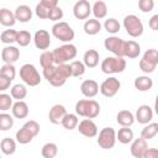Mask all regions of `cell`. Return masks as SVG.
<instances>
[{
    "instance_id": "1",
    "label": "cell",
    "mask_w": 158,
    "mask_h": 158,
    "mask_svg": "<svg viewBox=\"0 0 158 158\" xmlns=\"http://www.w3.org/2000/svg\"><path fill=\"white\" fill-rule=\"evenodd\" d=\"M43 77L52 86L59 88L65 84V81L69 79V77H72L70 67L68 63L58 64V65L53 64L51 67L43 68Z\"/></svg>"
},
{
    "instance_id": "2",
    "label": "cell",
    "mask_w": 158,
    "mask_h": 158,
    "mask_svg": "<svg viewBox=\"0 0 158 158\" xmlns=\"http://www.w3.org/2000/svg\"><path fill=\"white\" fill-rule=\"evenodd\" d=\"M75 115L85 118H95L100 114V104L93 99H81L75 104Z\"/></svg>"
},
{
    "instance_id": "3",
    "label": "cell",
    "mask_w": 158,
    "mask_h": 158,
    "mask_svg": "<svg viewBox=\"0 0 158 158\" xmlns=\"http://www.w3.org/2000/svg\"><path fill=\"white\" fill-rule=\"evenodd\" d=\"M78 49L73 43H64L52 51L54 64H65L67 62H72L77 57Z\"/></svg>"
},
{
    "instance_id": "4",
    "label": "cell",
    "mask_w": 158,
    "mask_h": 158,
    "mask_svg": "<svg viewBox=\"0 0 158 158\" xmlns=\"http://www.w3.org/2000/svg\"><path fill=\"white\" fill-rule=\"evenodd\" d=\"M126 59L122 57H106L102 62H101V72L111 75V74H117V73H122L126 69Z\"/></svg>"
},
{
    "instance_id": "5",
    "label": "cell",
    "mask_w": 158,
    "mask_h": 158,
    "mask_svg": "<svg viewBox=\"0 0 158 158\" xmlns=\"http://www.w3.org/2000/svg\"><path fill=\"white\" fill-rule=\"evenodd\" d=\"M123 28L126 30L127 35L133 37V38H137L139 36H142L143 31H144V27H143V23L141 21V19L133 14H130V15H126L123 17Z\"/></svg>"
},
{
    "instance_id": "6",
    "label": "cell",
    "mask_w": 158,
    "mask_h": 158,
    "mask_svg": "<svg viewBox=\"0 0 158 158\" xmlns=\"http://www.w3.org/2000/svg\"><path fill=\"white\" fill-rule=\"evenodd\" d=\"M52 35L64 42V43H70L73 40H74V36H75V32L74 30L72 28V26L65 22V21H59V22H56L53 26H52Z\"/></svg>"
},
{
    "instance_id": "7",
    "label": "cell",
    "mask_w": 158,
    "mask_h": 158,
    "mask_svg": "<svg viewBox=\"0 0 158 158\" xmlns=\"http://www.w3.org/2000/svg\"><path fill=\"white\" fill-rule=\"evenodd\" d=\"M20 78L28 86H37L42 80L37 68L31 63H26V64L21 65V68H20Z\"/></svg>"
},
{
    "instance_id": "8",
    "label": "cell",
    "mask_w": 158,
    "mask_h": 158,
    "mask_svg": "<svg viewBox=\"0 0 158 158\" xmlns=\"http://www.w3.org/2000/svg\"><path fill=\"white\" fill-rule=\"evenodd\" d=\"M157 64H158V51L154 48H151L143 53L142 58L139 59L138 67L143 73L149 74L156 70Z\"/></svg>"
},
{
    "instance_id": "9",
    "label": "cell",
    "mask_w": 158,
    "mask_h": 158,
    "mask_svg": "<svg viewBox=\"0 0 158 158\" xmlns=\"http://www.w3.org/2000/svg\"><path fill=\"white\" fill-rule=\"evenodd\" d=\"M98 136V144L102 149H111L116 143V131L112 127H104Z\"/></svg>"
},
{
    "instance_id": "10",
    "label": "cell",
    "mask_w": 158,
    "mask_h": 158,
    "mask_svg": "<svg viewBox=\"0 0 158 158\" xmlns=\"http://www.w3.org/2000/svg\"><path fill=\"white\" fill-rule=\"evenodd\" d=\"M120 88H121V81L116 77H109L100 84L99 91L106 98H112L118 93Z\"/></svg>"
},
{
    "instance_id": "11",
    "label": "cell",
    "mask_w": 158,
    "mask_h": 158,
    "mask_svg": "<svg viewBox=\"0 0 158 158\" xmlns=\"http://www.w3.org/2000/svg\"><path fill=\"white\" fill-rule=\"evenodd\" d=\"M104 47L109 52H111L115 57H122L123 58V47L125 41L117 36H109L104 41Z\"/></svg>"
},
{
    "instance_id": "12",
    "label": "cell",
    "mask_w": 158,
    "mask_h": 158,
    "mask_svg": "<svg viewBox=\"0 0 158 158\" xmlns=\"http://www.w3.org/2000/svg\"><path fill=\"white\" fill-rule=\"evenodd\" d=\"M91 14V4L88 0H79L73 6V15L78 20H86Z\"/></svg>"
},
{
    "instance_id": "13",
    "label": "cell",
    "mask_w": 158,
    "mask_h": 158,
    "mask_svg": "<svg viewBox=\"0 0 158 158\" xmlns=\"http://www.w3.org/2000/svg\"><path fill=\"white\" fill-rule=\"evenodd\" d=\"M32 41L36 46V48L41 51H47L51 46V36L47 30H37L32 37Z\"/></svg>"
},
{
    "instance_id": "14",
    "label": "cell",
    "mask_w": 158,
    "mask_h": 158,
    "mask_svg": "<svg viewBox=\"0 0 158 158\" xmlns=\"http://www.w3.org/2000/svg\"><path fill=\"white\" fill-rule=\"evenodd\" d=\"M77 128H78V131H79L80 135H83V136H85V137H88V138H93V137H95V136L98 135V126H96V123H95L93 120H90V118H84V120H81V121L78 123Z\"/></svg>"
},
{
    "instance_id": "15",
    "label": "cell",
    "mask_w": 158,
    "mask_h": 158,
    "mask_svg": "<svg viewBox=\"0 0 158 158\" xmlns=\"http://www.w3.org/2000/svg\"><path fill=\"white\" fill-rule=\"evenodd\" d=\"M153 118V110L149 105H139L135 114V121L142 125H147L152 122Z\"/></svg>"
},
{
    "instance_id": "16",
    "label": "cell",
    "mask_w": 158,
    "mask_h": 158,
    "mask_svg": "<svg viewBox=\"0 0 158 158\" xmlns=\"http://www.w3.org/2000/svg\"><path fill=\"white\" fill-rule=\"evenodd\" d=\"M20 58V49L12 44L6 46L1 51V59L5 64H14Z\"/></svg>"
},
{
    "instance_id": "17",
    "label": "cell",
    "mask_w": 158,
    "mask_h": 158,
    "mask_svg": "<svg viewBox=\"0 0 158 158\" xmlns=\"http://www.w3.org/2000/svg\"><path fill=\"white\" fill-rule=\"evenodd\" d=\"M65 115H67V109L62 104H56L51 107L48 112V120L53 125H59Z\"/></svg>"
},
{
    "instance_id": "18",
    "label": "cell",
    "mask_w": 158,
    "mask_h": 158,
    "mask_svg": "<svg viewBox=\"0 0 158 158\" xmlns=\"http://www.w3.org/2000/svg\"><path fill=\"white\" fill-rule=\"evenodd\" d=\"M148 148V143L147 141H144L143 138H133V141L131 142V147H130V152L135 158H142L144 152Z\"/></svg>"
},
{
    "instance_id": "19",
    "label": "cell",
    "mask_w": 158,
    "mask_h": 158,
    "mask_svg": "<svg viewBox=\"0 0 158 158\" xmlns=\"http://www.w3.org/2000/svg\"><path fill=\"white\" fill-rule=\"evenodd\" d=\"M80 91L85 98H94L99 93V84L94 79H86L80 84Z\"/></svg>"
},
{
    "instance_id": "20",
    "label": "cell",
    "mask_w": 158,
    "mask_h": 158,
    "mask_svg": "<svg viewBox=\"0 0 158 158\" xmlns=\"http://www.w3.org/2000/svg\"><path fill=\"white\" fill-rule=\"evenodd\" d=\"M141 54V44L133 40L125 41L123 47V57H127L130 59H135Z\"/></svg>"
},
{
    "instance_id": "21",
    "label": "cell",
    "mask_w": 158,
    "mask_h": 158,
    "mask_svg": "<svg viewBox=\"0 0 158 158\" xmlns=\"http://www.w3.org/2000/svg\"><path fill=\"white\" fill-rule=\"evenodd\" d=\"M14 15H15L16 21H20V22H23V23H25V22L31 21L33 14H32V10H31V7H30L28 5L22 4V5H19V6L16 7Z\"/></svg>"
},
{
    "instance_id": "22",
    "label": "cell",
    "mask_w": 158,
    "mask_h": 158,
    "mask_svg": "<svg viewBox=\"0 0 158 158\" xmlns=\"http://www.w3.org/2000/svg\"><path fill=\"white\" fill-rule=\"evenodd\" d=\"M11 112H12V117L15 118H26L28 116L30 109L28 105L23 100H21V101H15L12 104Z\"/></svg>"
},
{
    "instance_id": "23",
    "label": "cell",
    "mask_w": 158,
    "mask_h": 158,
    "mask_svg": "<svg viewBox=\"0 0 158 158\" xmlns=\"http://www.w3.org/2000/svg\"><path fill=\"white\" fill-rule=\"evenodd\" d=\"M100 54L96 49H88L83 56V64L85 68H95L99 64Z\"/></svg>"
},
{
    "instance_id": "24",
    "label": "cell",
    "mask_w": 158,
    "mask_h": 158,
    "mask_svg": "<svg viewBox=\"0 0 158 158\" xmlns=\"http://www.w3.org/2000/svg\"><path fill=\"white\" fill-rule=\"evenodd\" d=\"M116 121L121 127H130L135 122V115L130 110H121L116 115Z\"/></svg>"
},
{
    "instance_id": "25",
    "label": "cell",
    "mask_w": 158,
    "mask_h": 158,
    "mask_svg": "<svg viewBox=\"0 0 158 158\" xmlns=\"http://www.w3.org/2000/svg\"><path fill=\"white\" fill-rule=\"evenodd\" d=\"M133 85L138 91H149L153 86V80L148 75H139L135 79Z\"/></svg>"
},
{
    "instance_id": "26",
    "label": "cell",
    "mask_w": 158,
    "mask_h": 158,
    "mask_svg": "<svg viewBox=\"0 0 158 158\" xmlns=\"http://www.w3.org/2000/svg\"><path fill=\"white\" fill-rule=\"evenodd\" d=\"M101 23L99 20L96 19H89L84 22V26H83V30L86 35L89 36H94V35H98L100 31H101Z\"/></svg>"
},
{
    "instance_id": "27",
    "label": "cell",
    "mask_w": 158,
    "mask_h": 158,
    "mask_svg": "<svg viewBox=\"0 0 158 158\" xmlns=\"http://www.w3.org/2000/svg\"><path fill=\"white\" fill-rule=\"evenodd\" d=\"M0 23L5 27H9V28L12 27L16 23V19H15L14 12L6 7L0 9Z\"/></svg>"
},
{
    "instance_id": "28",
    "label": "cell",
    "mask_w": 158,
    "mask_h": 158,
    "mask_svg": "<svg viewBox=\"0 0 158 158\" xmlns=\"http://www.w3.org/2000/svg\"><path fill=\"white\" fill-rule=\"evenodd\" d=\"M91 14L94 15V19H96L99 21L101 19L106 17V15H107V6H106V4L104 1H101V0L95 1L91 5Z\"/></svg>"
},
{
    "instance_id": "29",
    "label": "cell",
    "mask_w": 158,
    "mask_h": 158,
    "mask_svg": "<svg viewBox=\"0 0 158 158\" xmlns=\"http://www.w3.org/2000/svg\"><path fill=\"white\" fill-rule=\"evenodd\" d=\"M133 131L130 127H121L116 132V141H118L122 144H128L133 141Z\"/></svg>"
},
{
    "instance_id": "30",
    "label": "cell",
    "mask_w": 158,
    "mask_h": 158,
    "mask_svg": "<svg viewBox=\"0 0 158 158\" xmlns=\"http://www.w3.org/2000/svg\"><path fill=\"white\" fill-rule=\"evenodd\" d=\"M157 133H158V123L157 122H149L142 128L141 138H143L144 141H149V139L154 138Z\"/></svg>"
},
{
    "instance_id": "31",
    "label": "cell",
    "mask_w": 158,
    "mask_h": 158,
    "mask_svg": "<svg viewBox=\"0 0 158 158\" xmlns=\"http://www.w3.org/2000/svg\"><path fill=\"white\" fill-rule=\"evenodd\" d=\"M0 151L6 156L14 154L16 152V141L14 138H10V137L2 138L0 142Z\"/></svg>"
},
{
    "instance_id": "32",
    "label": "cell",
    "mask_w": 158,
    "mask_h": 158,
    "mask_svg": "<svg viewBox=\"0 0 158 158\" xmlns=\"http://www.w3.org/2000/svg\"><path fill=\"white\" fill-rule=\"evenodd\" d=\"M10 95H11L12 100H14V99H15L16 101L23 100V99L26 98V95H27V89H26L25 84H20V83H19V84L12 85L11 89H10Z\"/></svg>"
},
{
    "instance_id": "33",
    "label": "cell",
    "mask_w": 158,
    "mask_h": 158,
    "mask_svg": "<svg viewBox=\"0 0 158 158\" xmlns=\"http://www.w3.org/2000/svg\"><path fill=\"white\" fill-rule=\"evenodd\" d=\"M15 138H16V142H17V143H20V144H27V143H30L35 137H33V135H32L27 128H25V127L22 126L19 131H16Z\"/></svg>"
},
{
    "instance_id": "34",
    "label": "cell",
    "mask_w": 158,
    "mask_h": 158,
    "mask_svg": "<svg viewBox=\"0 0 158 158\" xmlns=\"http://www.w3.org/2000/svg\"><path fill=\"white\" fill-rule=\"evenodd\" d=\"M104 28H105V31L107 33H111V36H115L120 31L121 25H120V22L115 17H109L104 22Z\"/></svg>"
},
{
    "instance_id": "35",
    "label": "cell",
    "mask_w": 158,
    "mask_h": 158,
    "mask_svg": "<svg viewBox=\"0 0 158 158\" xmlns=\"http://www.w3.org/2000/svg\"><path fill=\"white\" fill-rule=\"evenodd\" d=\"M78 123H79L78 116H77L75 114H68V112H67V115L64 116V118H63L62 122H60V125H62L65 130H69V131L77 128Z\"/></svg>"
},
{
    "instance_id": "36",
    "label": "cell",
    "mask_w": 158,
    "mask_h": 158,
    "mask_svg": "<svg viewBox=\"0 0 158 158\" xmlns=\"http://www.w3.org/2000/svg\"><path fill=\"white\" fill-rule=\"evenodd\" d=\"M58 153V146L53 142H48L46 144L42 146V149H41V154L43 158H56Z\"/></svg>"
},
{
    "instance_id": "37",
    "label": "cell",
    "mask_w": 158,
    "mask_h": 158,
    "mask_svg": "<svg viewBox=\"0 0 158 158\" xmlns=\"http://www.w3.org/2000/svg\"><path fill=\"white\" fill-rule=\"evenodd\" d=\"M16 35H17V31L16 30H12V28H7L5 31L1 32L0 35V41L2 43H5L6 46H10L14 42H16Z\"/></svg>"
},
{
    "instance_id": "38",
    "label": "cell",
    "mask_w": 158,
    "mask_h": 158,
    "mask_svg": "<svg viewBox=\"0 0 158 158\" xmlns=\"http://www.w3.org/2000/svg\"><path fill=\"white\" fill-rule=\"evenodd\" d=\"M14 126V117L7 112H0V131H9Z\"/></svg>"
},
{
    "instance_id": "39",
    "label": "cell",
    "mask_w": 158,
    "mask_h": 158,
    "mask_svg": "<svg viewBox=\"0 0 158 158\" xmlns=\"http://www.w3.org/2000/svg\"><path fill=\"white\" fill-rule=\"evenodd\" d=\"M32 41V36L28 31L26 30H21V31H17V35H16V43L20 46V47H26L30 44V42Z\"/></svg>"
},
{
    "instance_id": "40",
    "label": "cell",
    "mask_w": 158,
    "mask_h": 158,
    "mask_svg": "<svg viewBox=\"0 0 158 158\" xmlns=\"http://www.w3.org/2000/svg\"><path fill=\"white\" fill-rule=\"evenodd\" d=\"M69 67H70L72 77H75V78L84 75L85 69H86L85 65L83 64V62H80V60H72V62L69 63Z\"/></svg>"
},
{
    "instance_id": "41",
    "label": "cell",
    "mask_w": 158,
    "mask_h": 158,
    "mask_svg": "<svg viewBox=\"0 0 158 158\" xmlns=\"http://www.w3.org/2000/svg\"><path fill=\"white\" fill-rule=\"evenodd\" d=\"M12 98L10 94L0 93V111L6 112L12 107Z\"/></svg>"
},
{
    "instance_id": "42",
    "label": "cell",
    "mask_w": 158,
    "mask_h": 158,
    "mask_svg": "<svg viewBox=\"0 0 158 158\" xmlns=\"http://www.w3.org/2000/svg\"><path fill=\"white\" fill-rule=\"evenodd\" d=\"M0 75L7 78L9 80H14L16 77V68L14 64H4L0 68Z\"/></svg>"
},
{
    "instance_id": "43",
    "label": "cell",
    "mask_w": 158,
    "mask_h": 158,
    "mask_svg": "<svg viewBox=\"0 0 158 158\" xmlns=\"http://www.w3.org/2000/svg\"><path fill=\"white\" fill-rule=\"evenodd\" d=\"M40 64L43 68H47V67H51L54 64V60H53V54L51 51H44L41 53L40 56Z\"/></svg>"
},
{
    "instance_id": "44",
    "label": "cell",
    "mask_w": 158,
    "mask_h": 158,
    "mask_svg": "<svg viewBox=\"0 0 158 158\" xmlns=\"http://www.w3.org/2000/svg\"><path fill=\"white\" fill-rule=\"evenodd\" d=\"M63 10H62V7H59V6H56V7H53L52 10H49V12H48V20H51V21H53V22H59L62 19H63Z\"/></svg>"
},
{
    "instance_id": "45",
    "label": "cell",
    "mask_w": 158,
    "mask_h": 158,
    "mask_svg": "<svg viewBox=\"0 0 158 158\" xmlns=\"http://www.w3.org/2000/svg\"><path fill=\"white\" fill-rule=\"evenodd\" d=\"M48 12H49V9H47L44 5L41 4V1L36 5V9H35V14L38 19H42V20H46L48 17Z\"/></svg>"
},
{
    "instance_id": "46",
    "label": "cell",
    "mask_w": 158,
    "mask_h": 158,
    "mask_svg": "<svg viewBox=\"0 0 158 158\" xmlns=\"http://www.w3.org/2000/svg\"><path fill=\"white\" fill-rule=\"evenodd\" d=\"M23 127L27 128V130L33 135V137H36V136L40 133V123H38L37 121H35V120H30V121L25 122Z\"/></svg>"
},
{
    "instance_id": "47",
    "label": "cell",
    "mask_w": 158,
    "mask_h": 158,
    "mask_svg": "<svg viewBox=\"0 0 158 158\" xmlns=\"http://www.w3.org/2000/svg\"><path fill=\"white\" fill-rule=\"evenodd\" d=\"M154 7V1L153 0H139L138 1V9L142 12H151Z\"/></svg>"
},
{
    "instance_id": "48",
    "label": "cell",
    "mask_w": 158,
    "mask_h": 158,
    "mask_svg": "<svg viewBox=\"0 0 158 158\" xmlns=\"http://www.w3.org/2000/svg\"><path fill=\"white\" fill-rule=\"evenodd\" d=\"M10 86H11V80H9L7 78L0 75V93L6 91Z\"/></svg>"
},
{
    "instance_id": "49",
    "label": "cell",
    "mask_w": 158,
    "mask_h": 158,
    "mask_svg": "<svg viewBox=\"0 0 158 158\" xmlns=\"http://www.w3.org/2000/svg\"><path fill=\"white\" fill-rule=\"evenodd\" d=\"M142 158H158V149L157 148H147Z\"/></svg>"
},
{
    "instance_id": "50",
    "label": "cell",
    "mask_w": 158,
    "mask_h": 158,
    "mask_svg": "<svg viewBox=\"0 0 158 158\" xmlns=\"http://www.w3.org/2000/svg\"><path fill=\"white\" fill-rule=\"evenodd\" d=\"M148 26H149L151 30H153V31H157V30H158V14L153 15V16L149 19Z\"/></svg>"
},
{
    "instance_id": "51",
    "label": "cell",
    "mask_w": 158,
    "mask_h": 158,
    "mask_svg": "<svg viewBox=\"0 0 158 158\" xmlns=\"http://www.w3.org/2000/svg\"><path fill=\"white\" fill-rule=\"evenodd\" d=\"M41 4L44 5V6H46L47 9H49V10H52L53 7L58 6V1H57V0H41Z\"/></svg>"
},
{
    "instance_id": "52",
    "label": "cell",
    "mask_w": 158,
    "mask_h": 158,
    "mask_svg": "<svg viewBox=\"0 0 158 158\" xmlns=\"http://www.w3.org/2000/svg\"><path fill=\"white\" fill-rule=\"evenodd\" d=\"M0 158H1V156H0Z\"/></svg>"
}]
</instances>
